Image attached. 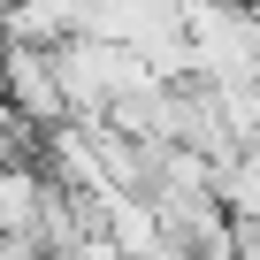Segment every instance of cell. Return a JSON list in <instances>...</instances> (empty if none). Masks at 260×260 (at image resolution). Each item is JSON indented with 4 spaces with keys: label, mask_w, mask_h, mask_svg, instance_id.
<instances>
[{
    "label": "cell",
    "mask_w": 260,
    "mask_h": 260,
    "mask_svg": "<svg viewBox=\"0 0 260 260\" xmlns=\"http://www.w3.org/2000/svg\"><path fill=\"white\" fill-rule=\"evenodd\" d=\"M0 92L23 115V130H54L69 115V92H61V69H54V39H0Z\"/></svg>",
    "instance_id": "cell-1"
}]
</instances>
